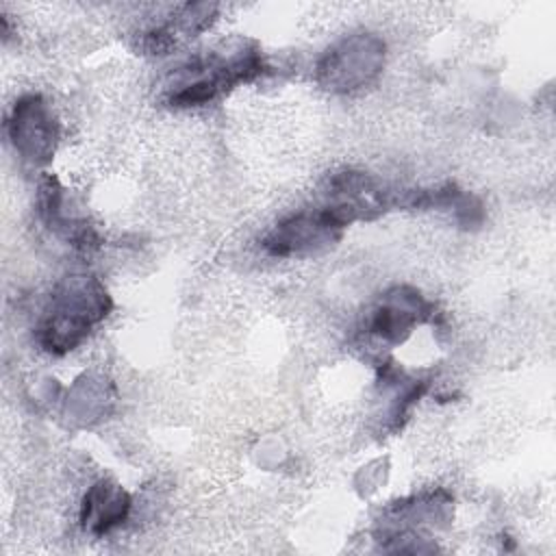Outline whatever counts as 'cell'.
I'll list each match as a JSON object with an SVG mask.
<instances>
[{"label":"cell","mask_w":556,"mask_h":556,"mask_svg":"<svg viewBox=\"0 0 556 556\" xmlns=\"http://www.w3.org/2000/svg\"><path fill=\"white\" fill-rule=\"evenodd\" d=\"M113 300L100 278L91 274L65 276L50 293L35 337L43 352L63 356L76 350L93 328L106 319Z\"/></svg>","instance_id":"cell-1"},{"label":"cell","mask_w":556,"mask_h":556,"mask_svg":"<svg viewBox=\"0 0 556 556\" xmlns=\"http://www.w3.org/2000/svg\"><path fill=\"white\" fill-rule=\"evenodd\" d=\"M267 72L263 54L254 41H241L228 54L208 52L182 67V78L169 91L172 106H202L217 100L241 83H250Z\"/></svg>","instance_id":"cell-2"},{"label":"cell","mask_w":556,"mask_h":556,"mask_svg":"<svg viewBox=\"0 0 556 556\" xmlns=\"http://www.w3.org/2000/svg\"><path fill=\"white\" fill-rule=\"evenodd\" d=\"M387 46L374 33H352L332 43L315 67L317 85L330 93H352L371 85L384 67Z\"/></svg>","instance_id":"cell-3"},{"label":"cell","mask_w":556,"mask_h":556,"mask_svg":"<svg viewBox=\"0 0 556 556\" xmlns=\"http://www.w3.org/2000/svg\"><path fill=\"white\" fill-rule=\"evenodd\" d=\"M348 226L326 206L306 208L282 217L263 239L261 248L276 258H293L334 245Z\"/></svg>","instance_id":"cell-4"},{"label":"cell","mask_w":556,"mask_h":556,"mask_svg":"<svg viewBox=\"0 0 556 556\" xmlns=\"http://www.w3.org/2000/svg\"><path fill=\"white\" fill-rule=\"evenodd\" d=\"M7 135L13 150L30 165L52 161L59 143V124L48 102L39 93H26L15 100L7 119Z\"/></svg>","instance_id":"cell-5"},{"label":"cell","mask_w":556,"mask_h":556,"mask_svg":"<svg viewBox=\"0 0 556 556\" xmlns=\"http://www.w3.org/2000/svg\"><path fill=\"white\" fill-rule=\"evenodd\" d=\"M345 226L354 222H371L397 206L387 187L365 172L343 169L328 178L324 202Z\"/></svg>","instance_id":"cell-6"},{"label":"cell","mask_w":556,"mask_h":556,"mask_svg":"<svg viewBox=\"0 0 556 556\" xmlns=\"http://www.w3.org/2000/svg\"><path fill=\"white\" fill-rule=\"evenodd\" d=\"M434 306L413 287L397 285L387 289L369 317V332L387 343H402L415 326L428 321Z\"/></svg>","instance_id":"cell-7"},{"label":"cell","mask_w":556,"mask_h":556,"mask_svg":"<svg viewBox=\"0 0 556 556\" xmlns=\"http://www.w3.org/2000/svg\"><path fill=\"white\" fill-rule=\"evenodd\" d=\"M37 215L50 232L61 237L74 250L91 252V250L100 248L98 232L85 219L72 215L65 208V189L52 174H46L39 180Z\"/></svg>","instance_id":"cell-8"},{"label":"cell","mask_w":556,"mask_h":556,"mask_svg":"<svg viewBox=\"0 0 556 556\" xmlns=\"http://www.w3.org/2000/svg\"><path fill=\"white\" fill-rule=\"evenodd\" d=\"M217 4L211 2H187L167 22L148 30L143 35L141 48L148 54H169L178 46L195 39L200 33L208 30L217 20Z\"/></svg>","instance_id":"cell-9"},{"label":"cell","mask_w":556,"mask_h":556,"mask_svg":"<svg viewBox=\"0 0 556 556\" xmlns=\"http://www.w3.org/2000/svg\"><path fill=\"white\" fill-rule=\"evenodd\" d=\"M132 500L130 493L113 480L93 482L80 502V526L93 536H104L126 521Z\"/></svg>","instance_id":"cell-10"}]
</instances>
